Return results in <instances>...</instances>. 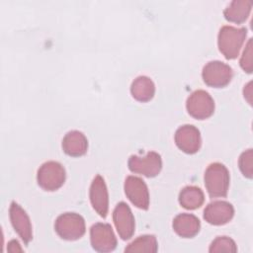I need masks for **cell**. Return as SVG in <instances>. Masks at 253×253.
Returning a JSON list of instances; mask_svg holds the SVG:
<instances>
[{"label": "cell", "mask_w": 253, "mask_h": 253, "mask_svg": "<svg viewBox=\"0 0 253 253\" xmlns=\"http://www.w3.org/2000/svg\"><path fill=\"white\" fill-rule=\"evenodd\" d=\"M251 94H252V92H251V82H249L246 86H245V88H244V97L247 99V101H248V103L249 104H252L251 102Z\"/></svg>", "instance_id": "cell-25"}, {"label": "cell", "mask_w": 253, "mask_h": 253, "mask_svg": "<svg viewBox=\"0 0 253 253\" xmlns=\"http://www.w3.org/2000/svg\"><path fill=\"white\" fill-rule=\"evenodd\" d=\"M63 151L73 157H78L86 153L88 141L86 136L79 130L68 131L62 139Z\"/></svg>", "instance_id": "cell-16"}, {"label": "cell", "mask_w": 253, "mask_h": 253, "mask_svg": "<svg viewBox=\"0 0 253 253\" xmlns=\"http://www.w3.org/2000/svg\"><path fill=\"white\" fill-rule=\"evenodd\" d=\"M186 108L193 118L205 120L213 114L214 102L205 90H196L188 97Z\"/></svg>", "instance_id": "cell-6"}, {"label": "cell", "mask_w": 253, "mask_h": 253, "mask_svg": "<svg viewBox=\"0 0 253 253\" xmlns=\"http://www.w3.org/2000/svg\"><path fill=\"white\" fill-rule=\"evenodd\" d=\"M8 251L10 252H18V251H22V248L20 247V244L17 240H11L8 243Z\"/></svg>", "instance_id": "cell-24"}, {"label": "cell", "mask_w": 253, "mask_h": 253, "mask_svg": "<svg viewBox=\"0 0 253 253\" xmlns=\"http://www.w3.org/2000/svg\"><path fill=\"white\" fill-rule=\"evenodd\" d=\"M238 165L242 174L251 179L253 176V150L251 148L241 153L238 160Z\"/></svg>", "instance_id": "cell-22"}, {"label": "cell", "mask_w": 253, "mask_h": 253, "mask_svg": "<svg viewBox=\"0 0 253 253\" xmlns=\"http://www.w3.org/2000/svg\"><path fill=\"white\" fill-rule=\"evenodd\" d=\"M251 7L252 3L248 0H233L224 9L223 15L227 21L241 24L247 20Z\"/></svg>", "instance_id": "cell-17"}, {"label": "cell", "mask_w": 253, "mask_h": 253, "mask_svg": "<svg viewBox=\"0 0 253 253\" xmlns=\"http://www.w3.org/2000/svg\"><path fill=\"white\" fill-rule=\"evenodd\" d=\"M132 97L139 102H147L151 100L155 93V85L147 76L136 77L130 86Z\"/></svg>", "instance_id": "cell-18"}, {"label": "cell", "mask_w": 253, "mask_h": 253, "mask_svg": "<svg viewBox=\"0 0 253 253\" xmlns=\"http://www.w3.org/2000/svg\"><path fill=\"white\" fill-rule=\"evenodd\" d=\"M205 201L203 191L196 186H187L179 194L180 205L187 210H196L200 208Z\"/></svg>", "instance_id": "cell-19"}, {"label": "cell", "mask_w": 253, "mask_h": 253, "mask_svg": "<svg viewBox=\"0 0 253 253\" xmlns=\"http://www.w3.org/2000/svg\"><path fill=\"white\" fill-rule=\"evenodd\" d=\"M205 186L211 198H223L229 187V172L218 162L211 163L205 172Z\"/></svg>", "instance_id": "cell-2"}, {"label": "cell", "mask_w": 253, "mask_h": 253, "mask_svg": "<svg viewBox=\"0 0 253 253\" xmlns=\"http://www.w3.org/2000/svg\"><path fill=\"white\" fill-rule=\"evenodd\" d=\"M90 241L93 249L98 252H111L117 246V238L108 223L97 222L90 228Z\"/></svg>", "instance_id": "cell-8"}, {"label": "cell", "mask_w": 253, "mask_h": 253, "mask_svg": "<svg viewBox=\"0 0 253 253\" xmlns=\"http://www.w3.org/2000/svg\"><path fill=\"white\" fill-rule=\"evenodd\" d=\"M9 214L14 229L22 240L28 244L33 238V232L32 224L27 212L17 203L12 202L9 209Z\"/></svg>", "instance_id": "cell-14"}, {"label": "cell", "mask_w": 253, "mask_h": 253, "mask_svg": "<svg viewBox=\"0 0 253 253\" xmlns=\"http://www.w3.org/2000/svg\"><path fill=\"white\" fill-rule=\"evenodd\" d=\"M113 220L116 229L123 240L129 239L134 233V217L129 207L124 203H119L113 211Z\"/></svg>", "instance_id": "cell-10"}, {"label": "cell", "mask_w": 253, "mask_h": 253, "mask_svg": "<svg viewBox=\"0 0 253 253\" xmlns=\"http://www.w3.org/2000/svg\"><path fill=\"white\" fill-rule=\"evenodd\" d=\"M199 218L191 213H180L173 219V229L181 237L191 238L200 231Z\"/></svg>", "instance_id": "cell-15"}, {"label": "cell", "mask_w": 253, "mask_h": 253, "mask_svg": "<svg viewBox=\"0 0 253 253\" xmlns=\"http://www.w3.org/2000/svg\"><path fill=\"white\" fill-rule=\"evenodd\" d=\"M210 252H236L237 247L235 242L227 236L216 237L209 248Z\"/></svg>", "instance_id": "cell-21"}, {"label": "cell", "mask_w": 253, "mask_h": 253, "mask_svg": "<svg viewBox=\"0 0 253 253\" xmlns=\"http://www.w3.org/2000/svg\"><path fill=\"white\" fill-rule=\"evenodd\" d=\"M202 76L207 85L221 88L230 82L232 78V69L222 61L213 60L208 62L204 66Z\"/></svg>", "instance_id": "cell-5"}, {"label": "cell", "mask_w": 253, "mask_h": 253, "mask_svg": "<svg viewBox=\"0 0 253 253\" xmlns=\"http://www.w3.org/2000/svg\"><path fill=\"white\" fill-rule=\"evenodd\" d=\"M128 169L136 174L146 177H155L162 167L161 156L154 151H149L145 156L131 155L127 162Z\"/></svg>", "instance_id": "cell-7"}, {"label": "cell", "mask_w": 253, "mask_h": 253, "mask_svg": "<svg viewBox=\"0 0 253 253\" xmlns=\"http://www.w3.org/2000/svg\"><path fill=\"white\" fill-rule=\"evenodd\" d=\"M158 250V244L154 235H141L130 242L125 249V252H146L155 253Z\"/></svg>", "instance_id": "cell-20"}, {"label": "cell", "mask_w": 253, "mask_h": 253, "mask_svg": "<svg viewBox=\"0 0 253 253\" xmlns=\"http://www.w3.org/2000/svg\"><path fill=\"white\" fill-rule=\"evenodd\" d=\"M38 183L45 191H55L65 181V170L56 161L44 162L38 170Z\"/></svg>", "instance_id": "cell-4"}, {"label": "cell", "mask_w": 253, "mask_h": 253, "mask_svg": "<svg viewBox=\"0 0 253 253\" xmlns=\"http://www.w3.org/2000/svg\"><path fill=\"white\" fill-rule=\"evenodd\" d=\"M175 142L182 151L189 154L196 153L202 143L200 131L192 125H184L176 130Z\"/></svg>", "instance_id": "cell-11"}, {"label": "cell", "mask_w": 253, "mask_h": 253, "mask_svg": "<svg viewBox=\"0 0 253 253\" xmlns=\"http://www.w3.org/2000/svg\"><path fill=\"white\" fill-rule=\"evenodd\" d=\"M246 36L247 30L245 28L223 26L219 30L217 44L220 52L226 59H234L237 57Z\"/></svg>", "instance_id": "cell-1"}, {"label": "cell", "mask_w": 253, "mask_h": 253, "mask_svg": "<svg viewBox=\"0 0 253 253\" xmlns=\"http://www.w3.org/2000/svg\"><path fill=\"white\" fill-rule=\"evenodd\" d=\"M234 214L231 204L225 201H214L210 203L204 210V218L211 224L222 225L227 223Z\"/></svg>", "instance_id": "cell-12"}, {"label": "cell", "mask_w": 253, "mask_h": 253, "mask_svg": "<svg viewBox=\"0 0 253 253\" xmlns=\"http://www.w3.org/2000/svg\"><path fill=\"white\" fill-rule=\"evenodd\" d=\"M90 202L100 216L106 217L109 210V196L107 186L102 176L97 175L90 186Z\"/></svg>", "instance_id": "cell-13"}, {"label": "cell", "mask_w": 253, "mask_h": 253, "mask_svg": "<svg viewBox=\"0 0 253 253\" xmlns=\"http://www.w3.org/2000/svg\"><path fill=\"white\" fill-rule=\"evenodd\" d=\"M56 233L65 240H77L85 233L84 218L75 212L60 214L54 223Z\"/></svg>", "instance_id": "cell-3"}, {"label": "cell", "mask_w": 253, "mask_h": 253, "mask_svg": "<svg viewBox=\"0 0 253 253\" xmlns=\"http://www.w3.org/2000/svg\"><path fill=\"white\" fill-rule=\"evenodd\" d=\"M252 39H249L244 50H243V53L241 55V58H240V66L241 68L246 71L247 73H251L252 72V66H253V63H252V57H253V52H252Z\"/></svg>", "instance_id": "cell-23"}, {"label": "cell", "mask_w": 253, "mask_h": 253, "mask_svg": "<svg viewBox=\"0 0 253 253\" xmlns=\"http://www.w3.org/2000/svg\"><path fill=\"white\" fill-rule=\"evenodd\" d=\"M125 193L128 200L138 209L147 210L149 193L144 181L135 176H128L125 181Z\"/></svg>", "instance_id": "cell-9"}]
</instances>
